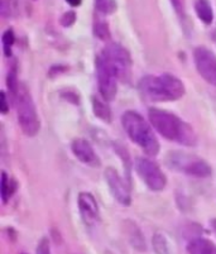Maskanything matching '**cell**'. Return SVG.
I'll return each instance as SVG.
<instances>
[{"label":"cell","instance_id":"8992f818","mask_svg":"<svg viewBox=\"0 0 216 254\" xmlns=\"http://www.w3.org/2000/svg\"><path fill=\"white\" fill-rule=\"evenodd\" d=\"M100 55L114 68L119 80L124 82L129 81L130 75H132L133 61L130 53L128 52L126 48L115 42H109L103 48Z\"/></svg>","mask_w":216,"mask_h":254},{"label":"cell","instance_id":"277c9868","mask_svg":"<svg viewBox=\"0 0 216 254\" xmlns=\"http://www.w3.org/2000/svg\"><path fill=\"white\" fill-rule=\"evenodd\" d=\"M14 105L17 109L18 124L23 133L27 137H34L38 134L41 129L40 118H38L33 96L25 84H20Z\"/></svg>","mask_w":216,"mask_h":254},{"label":"cell","instance_id":"52a82bcc","mask_svg":"<svg viewBox=\"0 0 216 254\" xmlns=\"http://www.w3.org/2000/svg\"><path fill=\"white\" fill-rule=\"evenodd\" d=\"M96 77H98V87L101 98L110 103L115 99L118 94L119 77L114 68L105 61L101 55L96 59Z\"/></svg>","mask_w":216,"mask_h":254},{"label":"cell","instance_id":"4316f807","mask_svg":"<svg viewBox=\"0 0 216 254\" xmlns=\"http://www.w3.org/2000/svg\"><path fill=\"white\" fill-rule=\"evenodd\" d=\"M9 108H10V104H9L6 92L1 91L0 92V112L1 114H6L9 112Z\"/></svg>","mask_w":216,"mask_h":254},{"label":"cell","instance_id":"7c38bea8","mask_svg":"<svg viewBox=\"0 0 216 254\" xmlns=\"http://www.w3.org/2000/svg\"><path fill=\"white\" fill-rule=\"evenodd\" d=\"M77 206L80 215L87 225H94L99 220V205L91 192H80L77 196Z\"/></svg>","mask_w":216,"mask_h":254},{"label":"cell","instance_id":"d6986e66","mask_svg":"<svg viewBox=\"0 0 216 254\" xmlns=\"http://www.w3.org/2000/svg\"><path fill=\"white\" fill-rule=\"evenodd\" d=\"M152 247L156 254H171L168 240L162 233H156L152 237Z\"/></svg>","mask_w":216,"mask_h":254},{"label":"cell","instance_id":"44dd1931","mask_svg":"<svg viewBox=\"0 0 216 254\" xmlns=\"http://www.w3.org/2000/svg\"><path fill=\"white\" fill-rule=\"evenodd\" d=\"M94 34L104 42H110L109 24L104 19H96L94 23Z\"/></svg>","mask_w":216,"mask_h":254},{"label":"cell","instance_id":"9c48e42d","mask_svg":"<svg viewBox=\"0 0 216 254\" xmlns=\"http://www.w3.org/2000/svg\"><path fill=\"white\" fill-rule=\"evenodd\" d=\"M194 62L199 75L208 84L216 86V55L205 46H200L194 51Z\"/></svg>","mask_w":216,"mask_h":254},{"label":"cell","instance_id":"5bb4252c","mask_svg":"<svg viewBox=\"0 0 216 254\" xmlns=\"http://www.w3.org/2000/svg\"><path fill=\"white\" fill-rule=\"evenodd\" d=\"M216 247L205 238H194L187 244L188 254H213Z\"/></svg>","mask_w":216,"mask_h":254},{"label":"cell","instance_id":"83f0119b","mask_svg":"<svg viewBox=\"0 0 216 254\" xmlns=\"http://www.w3.org/2000/svg\"><path fill=\"white\" fill-rule=\"evenodd\" d=\"M71 6H79L82 4V0H66Z\"/></svg>","mask_w":216,"mask_h":254},{"label":"cell","instance_id":"9a60e30c","mask_svg":"<svg viewBox=\"0 0 216 254\" xmlns=\"http://www.w3.org/2000/svg\"><path fill=\"white\" fill-rule=\"evenodd\" d=\"M91 104H93V112L98 119L103 120L105 123H110L112 119L111 109H110L108 101H105L103 98H98V96H93L91 99Z\"/></svg>","mask_w":216,"mask_h":254},{"label":"cell","instance_id":"e0dca14e","mask_svg":"<svg viewBox=\"0 0 216 254\" xmlns=\"http://www.w3.org/2000/svg\"><path fill=\"white\" fill-rule=\"evenodd\" d=\"M17 190V182L14 180L9 179L6 172H1V179H0V196H1V201L4 204L10 200V197L14 195Z\"/></svg>","mask_w":216,"mask_h":254},{"label":"cell","instance_id":"ffe728a7","mask_svg":"<svg viewBox=\"0 0 216 254\" xmlns=\"http://www.w3.org/2000/svg\"><path fill=\"white\" fill-rule=\"evenodd\" d=\"M95 9L100 15L114 14L118 9V0H95Z\"/></svg>","mask_w":216,"mask_h":254},{"label":"cell","instance_id":"30bf717a","mask_svg":"<svg viewBox=\"0 0 216 254\" xmlns=\"http://www.w3.org/2000/svg\"><path fill=\"white\" fill-rule=\"evenodd\" d=\"M104 177L107 181L110 192L116 201L123 206H129L132 204V195H130L129 185L126 184L120 177L118 171L112 167H108L104 171Z\"/></svg>","mask_w":216,"mask_h":254},{"label":"cell","instance_id":"2e32d148","mask_svg":"<svg viewBox=\"0 0 216 254\" xmlns=\"http://www.w3.org/2000/svg\"><path fill=\"white\" fill-rule=\"evenodd\" d=\"M195 13L204 24H211L214 20V9L210 0H195Z\"/></svg>","mask_w":216,"mask_h":254},{"label":"cell","instance_id":"7402d4cb","mask_svg":"<svg viewBox=\"0 0 216 254\" xmlns=\"http://www.w3.org/2000/svg\"><path fill=\"white\" fill-rule=\"evenodd\" d=\"M1 42H3L4 56L10 57L11 51H13V46H14V43H15L14 31H13L11 28L6 29V31L3 33V37H1Z\"/></svg>","mask_w":216,"mask_h":254},{"label":"cell","instance_id":"d4e9b609","mask_svg":"<svg viewBox=\"0 0 216 254\" xmlns=\"http://www.w3.org/2000/svg\"><path fill=\"white\" fill-rule=\"evenodd\" d=\"M36 254H51V246L50 240L47 238H42V239L38 242V246H37Z\"/></svg>","mask_w":216,"mask_h":254},{"label":"cell","instance_id":"ac0fdd59","mask_svg":"<svg viewBox=\"0 0 216 254\" xmlns=\"http://www.w3.org/2000/svg\"><path fill=\"white\" fill-rule=\"evenodd\" d=\"M19 81H18V75H17V64H13L8 71V76H6V87L10 94L11 101L14 103L15 98H17L18 90H19Z\"/></svg>","mask_w":216,"mask_h":254},{"label":"cell","instance_id":"484cf974","mask_svg":"<svg viewBox=\"0 0 216 254\" xmlns=\"http://www.w3.org/2000/svg\"><path fill=\"white\" fill-rule=\"evenodd\" d=\"M169 1H171V5L173 6L177 14L180 17H183L186 10V0H169Z\"/></svg>","mask_w":216,"mask_h":254},{"label":"cell","instance_id":"3957f363","mask_svg":"<svg viewBox=\"0 0 216 254\" xmlns=\"http://www.w3.org/2000/svg\"><path fill=\"white\" fill-rule=\"evenodd\" d=\"M121 126L128 138L138 145L148 157L160 153V142L153 127L139 113L128 110L121 117Z\"/></svg>","mask_w":216,"mask_h":254},{"label":"cell","instance_id":"6da1fadb","mask_svg":"<svg viewBox=\"0 0 216 254\" xmlns=\"http://www.w3.org/2000/svg\"><path fill=\"white\" fill-rule=\"evenodd\" d=\"M149 123L163 138L186 147H194L197 143L195 129L187 122L167 110L152 108L148 112Z\"/></svg>","mask_w":216,"mask_h":254},{"label":"cell","instance_id":"7a4b0ae2","mask_svg":"<svg viewBox=\"0 0 216 254\" xmlns=\"http://www.w3.org/2000/svg\"><path fill=\"white\" fill-rule=\"evenodd\" d=\"M138 89L144 98L156 103L178 100L186 92L182 80L171 73L144 76L138 84Z\"/></svg>","mask_w":216,"mask_h":254},{"label":"cell","instance_id":"f546056e","mask_svg":"<svg viewBox=\"0 0 216 254\" xmlns=\"http://www.w3.org/2000/svg\"><path fill=\"white\" fill-rule=\"evenodd\" d=\"M213 254H216V248H215V251H214V253Z\"/></svg>","mask_w":216,"mask_h":254},{"label":"cell","instance_id":"4fadbf2b","mask_svg":"<svg viewBox=\"0 0 216 254\" xmlns=\"http://www.w3.org/2000/svg\"><path fill=\"white\" fill-rule=\"evenodd\" d=\"M124 233H125V237L128 242H129V244L135 251L142 252V253L147 251V242L143 235V232H142L141 228L134 221H125V224H124Z\"/></svg>","mask_w":216,"mask_h":254},{"label":"cell","instance_id":"ba28073f","mask_svg":"<svg viewBox=\"0 0 216 254\" xmlns=\"http://www.w3.org/2000/svg\"><path fill=\"white\" fill-rule=\"evenodd\" d=\"M135 171L149 190L162 191L167 186L166 175L160 166L148 157H139L135 161Z\"/></svg>","mask_w":216,"mask_h":254},{"label":"cell","instance_id":"4dcf8cb0","mask_svg":"<svg viewBox=\"0 0 216 254\" xmlns=\"http://www.w3.org/2000/svg\"><path fill=\"white\" fill-rule=\"evenodd\" d=\"M23 254H25V253H23Z\"/></svg>","mask_w":216,"mask_h":254},{"label":"cell","instance_id":"8fae6325","mask_svg":"<svg viewBox=\"0 0 216 254\" xmlns=\"http://www.w3.org/2000/svg\"><path fill=\"white\" fill-rule=\"evenodd\" d=\"M71 151H72L73 156L84 165L94 168L100 166V158H99L98 153L91 145V143L87 139H84V138L73 139L72 143H71Z\"/></svg>","mask_w":216,"mask_h":254},{"label":"cell","instance_id":"cb8c5ba5","mask_svg":"<svg viewBox=\"0 0 216 254\" xmlns=\"http://www.w3.org/2000/svg\"><path fill=\"white\" fill-rule=\"evenodd\" d=\"M76 22V13L75 11L70 10V11H66L62 14V17L59 18V23H61L63 27L68 28L71 25H73V23Z\"/></svg>","mask_w":216,"mask_h":254},{"label":"cell","instance_id":"5b68a950","mask_svg":"<svg viewBox=\"0 0 216 254\" xmlns=\"http://www.w3.org/2000/svg\"><path fill=\"white\" fill-rule=\"evenodd\" d=\"M166 165L171 170L178 171L196 179H208L213 173V168L205 159L182 152H169L166 157Z\"/></svg>","mask_w":216,"mask_h":254},{"label":"cell","instance_id":"f1b7e54d","mask_svg":"<svg viewBox=\"0 0 216 254\" xmlns=\"http://www.w3.org/2000/svg\"><path fill=\"white\" fill-rule=\"evenodd\" d=\"M210 226H211V230H213L214 234H215L216 237V219H213V220L210 221Z\"/></svg>","mask_w":216,"mask_h":254},{"label":"cell","instance_id":"603a6c76","mask_svg":"<svg viewBox=\"0 0 216 254\" xmlns=\"http://www.w3.org/2000/svg\"><path fill=\"white\" fill-rule=\"evenodd\" d=\"M14 1L13 0H0V14L3 18H10L14 14Z\"/></svg>","mask_w":216,"mask_h":254}]
</instances>
